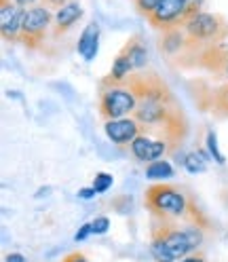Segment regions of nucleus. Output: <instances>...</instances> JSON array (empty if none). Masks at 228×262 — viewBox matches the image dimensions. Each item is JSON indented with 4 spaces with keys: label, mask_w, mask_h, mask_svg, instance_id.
<instances>
[{
    "label": "nucleus",
    "mask_w": 228,
    "mask_h": 262,
    "mask_svg": "<svg viewBox=\"0 0 228 262\" xmlns=\"http://www.w3.org/2000/svg\"><path fill=\"white\" fill-rule=\"evenodd\" d=\"M152 237H158L165 243L175 260H184L186 256L199 252V248L205 241L203 226L188 224L180 228L175 224V220H163V218H156L152 226Z\"/></svg>",
    "instance_id": "nucleus-1"
},
{
    "label": "nucleus",
    "mask_w": 228,
    "mask_h": 262,
    "mask_svg": "<svg viewBox=\"0 0 228 262\" xmlns=\"http://www.w3.org/2000/svg\"><path fill=\"white\" fill-rule=\"evenodd\" d=\"M144 203L148 207V211H152L154 218L180 220L188 216L192 201L180 188H175L171 184H152L146 188Z\"/></svg>",
    "instance_id": "nucleus-2"
},
{
    "label": "nucleus",
    "mask_w": 228,
    "mask_h": 262,
    "mask_svg": "<svg viewBox=\"0 0 228 262\" xmlns=\"http://www.w3.org/2000/svg\"><path fill=\"white\" fill-rule=\"evenodd\" d=\"M138 106L135 93L125 83L121 85H102L100 93V114L106 121L131 117Z\"/></svg>",
    "instance_id": "nucleus-3"
},
{
    "label": "nucleus",
    "mask_w": 228,
    "mask_h": 262,
    "mask_svg": "<svg viewBox=\"0 0 228 262\" xmlns=\"http://www.w3.org/2000/svg\"><path fill=\"white\" fill-rule=\"evenodd\" d=\"M184 32L188 36V45H203L207 40H218L220 36H224L228 32L226 21L220 17V15L214 13H199L190 17L184 24Z\"/></svg>",
    "instance_id": "nucleus-4"
},
{
    "label": "nucleus",
    "mask_w": 228,
    "mask_h": 262,
    "mask_svg": "<svg viewBox=\"0 0 228 262\" xmlns=\"http://www.w3.org/2000/svg\"><path fill=\"white\" fill-rule=\"evenodd\" d=\"M49 24H51V13H49L47 5H34L26 9L19 42L30 49H36L38 45H42V38L47 36Z\"/></svg>",
    "instance_id": "nucleus-5"
},
{
    "label": "nucleus",
    "mask_w": 228,
    "mask_h": 262,
    "mask_svg": "<svg viewBox=\"0 0 228 262\" xmlns=\"http://www.w3.org/2000/svg\"><path fill=\"white\" fill-rule=\"evenodd\" d=\"M146 19L152 28L163 32L184 26V0H163Z\"/></svg>",
    "instance_id": "nucleus-6"
},
{
    "label": "nucleus",
    "mask_w": 228,
    "mask_h": 262,
    "mask_svg": "<svg viewBox=\"0 0 228 262\" xmlns=\"http://www.w3.org/2000/svg\"><path fill=\"white\" fill-rule=\"evenodd\" d=\"M24 15L26 9H21L15 0H0V32L5 40L19 42Z\"/></svg>",
    "instance_id": "nucleus-7"
},
{
    "label": "nucleus",
    "mask_w": 228,
    "mask_h": 262,
    "mask_svg": "<svg viewBox=\"0 0 228 262\" xmlns=\"http://www.w3.org/2000/svg\"><path fill=\"white\" fill-rule=\"evenodd\" d=\"M144 131V125L133 119V117H125V119H114L104 123V134L112 144H131L140 134Z\"/></svg>",
    "instance_id": "nucleus-8"
},
{
    "label": "nucleus",
    "mask_w": 228,
    "mask_h": 262,
    "mask_svg": "<svg viewBox=\"0 0 228 262\" xmlns=\"http://www.w3.org/2000/svg\"><path fill=\"white\" fill-rule=\"evenodd\" d=\"M78 53L83 55L85 61H93L95 55H97V49H100V26L95 21H91L85 30L83 34L78 38Z\"/></svg>",
    "instance_id": "nucleus-9"
},
{
    "label": "nucleus",
    "mask_w": 228,
    "mask_h": 262,
    "mask_svg": "<svg viewBox=\"0 0 228 262\" xmlns=\"http://www.w3.org/2000/svg\"><path fill=\"white\" fill-rule=\"evenodd\" d=\"M158 49H161V53H165V55H175V53L184 51V49H188L186 32H182L180 28L165 30L161 40H158Z\"/></svg>",
    "instance_id": "nucleus-10"
},
{
    "label": "nucleus",
    "mask_w": 228,
    "mask_h": 262,
    "mask_svg": "<svg viewBox=\"0 0 228 262\" xmlns=\"http://www.w3.org/2000/svg\"><path fill=\"white\" fill-rule=\"evenodd\" d=\"M83 15V9H80L78 3H68L61 9H57L55 13V34H61V32H68Z\"/></svg>",
    "instance_id": "nucleus-11"
},
{
    "label": "nucleus",
    "mask_w": 228,
    "mask_h": 262,
    "mask_svg": "<svg viewBox=\"0 0 228 262\" xmlns=\"http://www.w3.org/2000/svg\"><path fill=\"white\" fill-rule=\"evenodd\" d=\"M123 51L129 55V59H131L133 70H142V68H146V63H148V51H146V45L142 42V36L129 38L127 45L123 47Z\"/></svg>",
    "instance_id": "nucleus-12"
},
{
    "label": "nucleus",
    "mask_w": 228,
    "mask_h": 262,
    "mask_svg": "<svg viewBox=\"0 0 228 262\" xmlns=\"http://www.w3.org/2000/svg\"><path fill=\"white\" fill-rule=\"evenodd\" d=\"M152 138L146 134V131H142V134L129 144V150H131V155L140 161V163H150L152 161Z\"/></svg>",
    "instance_id": "nucleus-13"
},
{
    "label": "nucleus",
    "mask_w": 228,
    "mask_h": 262,
    "mask_svg": "<svg viewBox=\"0 0 228 262\" xmlns=\"http://www.w3.org/2000/svg\"><path fill=\"white\" fill-rule=\"evenodd\" d=\"M209 152H205V150H201V148H197V150H190L182 161V165H184V169L188 171V173H192V176H197V173H203L205 169H207V165H209Z\"/></svg>",
    "instance_id": "nucleus-14"
},
{
    "label": "nucleus",
    "mask_w": 228,
    "mask_h": 262,
    "mask_svg": "<svg viewBox=\"0 0 228 262\" xmlns=\"http://www.w3.org/2000/svg\"><path fill=\"white\" fill-rule=\"evenodd\" d=\"M173 176V167L171 163L165 161V159H158V161H152L146 165V178L148 180H169Z\"/></svg>",
    "instance_id": "nucleus-15"
},
{
    "label": "nucleus",
    "mask_w": 228,
    "mask_h": 262,
    "mask_svg": "<svg viewBox=\"0 0 228 262\" xmlns=\"http://www.w3.org/2000/svg\"><path fill=\"white\" fill-rule=\"evenodd\" d=\"M150 256L154 258V262H175V258L169 252L167 245L158 237H152V235H150Z\"/></svg>",
    "instance_id": "nucleus-16"
},
{
    "label": "nucleus",
    "mask_w": 228,
    "mask_h": 262,
    "mask_svg": "<svg viewBox=\"0 0 228 262\" xmlns=\"http://www.w3.org/2000/svg\"><path fill=\"white\" fill-rule=\"evenodd\" d=\"M211 106H214L216 112L228 114V85H222L220 89L214 91V95H211Z\"/></svg>",
    "instance_id": "nucleus-17"
},
{
    "label": "nucleus",
    "mask_w": 228,
    "mask_h": 262,
    "mask_svg": "<svg viewBox=\"0 0 228 262\" xmlns=\"http://www.w3.org/2000/svg\"><path fill=\"white\" fill-rule=\"evenodd\" d=\"M205 146H207V152H209V157L214 159V161L218 163V165H224L226 159H224V155H222V152H220V148H218V136L214 134V131H207Z\"/></svg>",
    "instance_id": "nucleus-18"
},
{
    "label": "nucleus",
    "mask_w": 228,
    "mask_h": 262,
    "mask_svg": "<svg viewBox=\"0 0 228 262\" xmlns=\"http://www.w3.org/2000/svg\"><path fill=\"white\" fill-rule=\"evenodd\" d=\"M112 182H114V178H112L110 173H106V171H100V173H95L91 188H95V192H97V194H102V192H106V190L112 186Z\"/></svg>",
    "instance_id": "nucleus-19"
},
{
    "label": "nucleus",
    "mask_w": 228,
    "mask_h": 262,
    "mask_svg": "<svg viewBox=\"0 0 228 262\" xmlns=\"http://www.w3.org/2000/svg\"><path fill=\"white\" fill-rule=\"evenodd\" d=\"M203 5H205V0H184V24L190 17H194V15L203 13Z\"/></svg>",
    "instance_id": "nucleus-20"
},
{
    "label": "nucleus",
    "mask_w": 228,
    "mask_h": 262,
    "mask_svg": "<svg viewBox=\"0 0 228 262\" xmlns=\"http://www.w3.org/2000/svg\"><path fill=\"white\" fill-rule=\"evenodd\" d=\"M163 3V0H135V9L140 15H144V17H148V15Z\"/></svg>",
    "instance_id": "nucleus-21"
},
{
    "label": "nucleus",
    "mask_w": 228,
    "mask_h": 262,
    "mask_svg": "<svg viewBox=\"0 0 228 262\" xmlns=\"http://www.w3.org/2000/svg\"><path fill=\"white\" fill-rule=\"evenodd\" d=\"M91 228H93V235H106L110 231V220L106 216H100L91 222Z\"/></svg>",
    "instance_id": "nucleus-22"
},
{
    "label": "nucleus",
    "mask_w": 228,
    "mask_h": 262,
    "mask_svg": "<svg viewBox=\"0 0 228 262\" xmlns=\"http://www.w3.org/2000/svg\"><path fill=\"white\" fill-rule=\"evenodd\" d=\"M89 235H93L91 222H89V224H83V226L78 228V231H76V235H74V241H76V243H80V241H85V239H87Z\"/></svg>",
    "instance_id": "nucleus-23"
},
{
    "label": "nucleus",
    "mask_w": 228,
    "mask_h": 262,
    "mask_svg": "<svg viewBox=\"0 0 228 262\" xmlns=\"http://www.w3.org/2000/svg\"><path fill=\"white\" fill-rule=\"evenodd\" d=\"M61 262H91L83 252H70L61 258Z\"/></svg>",
    "instance_id": "nucleus-24"
},
{
    "label": "nucleus",
    "mask_w": 228,
    "mask_h": 262,
    "mask_svg": "<svg viewBox=\"0 0 228 262\" xmlns=\"http://www.w3.org/2000/svg\"><path fill=\"white\" fill-rule=\"evenodd\" d=\"M95 188H80L78 190V199H83V201H91L93 196H95Z\"/></svg>",
    "instance_id": "nucleus-25"
},
{
    "label": "nucleus",
    "mask_w": 228,
    "mask_h": 262,
    "mask_svg": "<svg viewBox=\"0 0 228 262\" xmlns=\"http://www.w3.org/2000/svg\"><path fill=\"white\" fill-rule=\"evenodd\" d=\"M182 262H207L205 260V256H203V252H194V254H190V256H186Z\"/></svg>",
    "instance_id": "nucleus-26"
},
{
    "label": "nucleus",
    "mask_w": 228,
    "mask_h": 262,
    "mask_svg": "<svg viewBox=\"0 0 228 262\" xmlns=\"http://www.w3.org/2000/svg\"><path fill=\"white\" fill-rule=\"evenodd\" d=\"M5 262H28V260H26L21 254H7Z\"/></svg>",
    "instance_id": "nucleus-27"
},
{
    "label": "nucleus",
    "mask_w": 228,
    "mask_h": 262,
    "mask_svg": "<svg viewBox=\"0 0 228 262\" xmlns=\"http://www.w3.org/2000/svg\"><path fill=\"white\" fill-rule=\"evenodd\" d=\"M68 3H72V0H47V7H57V9H61L63 5H68Z\"/></svg>",
    "instance_id": "nucleus-28"
},
{
    "label": "nucleus",
    "mask_w": 228,
    "mask_h": 262,
    "mask_svg": "<svg viewBox=\"0 0 228 262\" xmlns=\"http://www.w3.org/2000/svg\"><path fill=\"white\" fill-rule=\"evenodd\" d=\"M15 3H17L21 9H30V7H34L36 0H15Z\"/></svg>",
    "instance_id": "nucleus-29"
},
{
    "label": "nucleus",
    "mask_w": 228,
    "mask_h": 262,
    "mask_svg": "<svg viewBox=\"0 0 228 262\" xmlns=\"http://www.w3.org/2000/svg\"><path fill=\"white\" fill-rule=\"evenodd\" d=\"M49 192H51V188H40L36 192V199H42V194H49Z\"/></svg>",
    "instance_id": "nucleus-30"
},
{
    "label": "nucleus",
    "mask_w": 228,
    "mask_h": 262,
    "mask_svg": "<svg viewBox=\"0 0 228 262\" xmlns=\"http://www.w3.org/2000/svg\"><path fill=\"white\" fill-rule=\"evenodd\" d=\"M7 95H9V97H15V100H19V97H21V95H19V91H9Z\"/></svg>",
    "instance_id": "nucleus-31"
},
{
    "label": "nucleus",
    "mask_w": 228,
    "mask_h": 262,
    "mask_svg": "<svg viewBox=\"0 0 228 262\" xmlns=\"http://www.w3.org/2000/svg\"><path fill=\"white\" fill-rule=\"evenodd\" d=\"M224 72H226V76H228V63H226V70H224Z\"/></svg>",
    "instance_id": "nucleus-32"
}]
</instances>
